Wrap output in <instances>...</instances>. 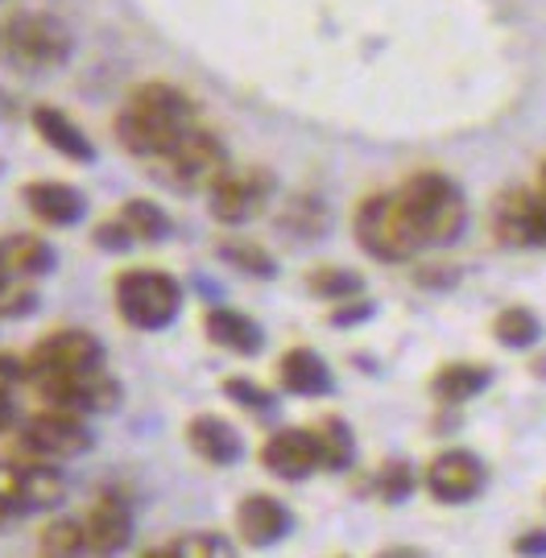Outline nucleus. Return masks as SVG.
<instances>
[{
    "instance_id": "obj_29",
    "label": "nucleus",
    "mask_w": 546,
    "mask_h": 558,
    "mask_svg": "<svg viewBox=\"0 0 546 558\" xmlns=\"http://www.w3.org/2000/svg\"><path fill=\"white\" fill-rule=\"evenodd\" d=\"M306 294L319 302H348L364 294V278L344 265H319L306 274Z\"/></svg>"
},
{
    "instance_id": "obj_1",
    "label": "nucleus",
    "mask_w": 546,
    "mask_h": 558,
    "mask_svg": "<svg viewBox=\"0 0 546 558\" xmlns=\"http://www.w3.org/2000/svg\"><path fill=\"white\" fill-rule=\"evenodd\" d=\"M191 124H199V108L186 92L170 87V83H142L121 104V112L112 120V133H117L124 154L154 161L162 158Z\"/></svg>"
},
{
    "instance_id": "obj_19",
    "label": "nucleus",
    "mask_w": 546,
    "mask_h": 558,
    "mask_svg": "<svg viewBox=\"0 0 546 558\" xmlns=\"http://www.w3.org/2000/svg\"><path fill=\"white\" fill-rule=\"evenodd\" d=\"M29 124H34V133L46 141V149L62 154L66 161H75V166H92V161H96V141L87 137L80 124L66 117L62 108H54V104H38V108L29 112Z\"/></svg>"
},
{
    "instance_id": "obj_34",
    "label": "nucleus",
    "mask_w": 546,
    "mask_h": 558,
    "mask_svg": "<svg viewBox=\"0 0 546 558\" xmlns=\"http://www.w3.org/2000/svg\"><path fill=\"white\" fill-rule=\"evenodd\" d=\"M92 244H96V248H104V253H129L137 240H133V232H129V223H124L121 216H112V220L96 223Z\"/></svg>"
},
{
    "instance_id": "obj_36",
    "label": "nucleus",
    "mask_w": 546,
    "mask_h": 558,
    "mask_svg": "<svg viewBox=\"0 0 546 558\" xmlns=\"http://www.w3.org/2000/svg\"><path fill=\"white\" fill-rule=\"evenodd\" d=\"M17 385H29V364L17 352H0V393H13Z\"/></svg>"
},
{
    "instance_id": "obj_6",
    "label": "nucleus",
    "mask_w": 546,
    "mask_h": 558,
    "mask_svg": "<svg viewBox=\"0 0 546 558\" xmlns=\"http://www.w3.org/2000/svg\"><path fill=\"white\" fill-rule=\"evenodd\" d=\"M75 41L66 34V25L46 13H13L0 21V59L17 71H59L71 62Z\"/></svg>"
},
{
    "instance_id": "obj_35",
    "label": "nucleus",
    "mask_w": 546,
    "mask_h": 558,
    "mask_svg": "<svg viewBox=\"0 0 546 558\" xmlns=\"http://www.w3.org/2000/svg\"><path fill=\"white\" fill-rule=\"evenodd\" d=\"M377 315V302H368L361 294V299H348V302H340L327 319H331V327H356V323H368Z\"/></svg>"
},
{
    "instance_id": "obj_18",
    "label": "nucleus",
    "mask_w": 546,
    "mask_h": 558,
    "mask_svg": "<svg viewBox=\"0 0 546 558\" xmlns=\"http://www.w3.org/2000/svg\"><path fill=\"white\" fill-rule=\"evenodd\" d=\"M203 336L211 339V348L232 352V356H262L265 352V327L253 315H244L236 306H207L203 315Z\"/></svg>"
},
{
    "instance_id": "obj_11",
    "label": "nucleus",
    "mask_w": 546,
    "mask_h": 558,
    "mask_svg": "<svg viewBox=\"0 0 546 558\" xmlns=\"http://www.w3.org/2000/svg\"><path fill=\"white\" fill-rule=\"evenodd\" d=\"M108 360V348L100 343V336L83 331V327H62V331H50L41 336L34 348H29V385L46 377H66V373H83V368H104Z\"/></svg>"
},
{
    "instance_id": "obj_39",
    "label": "nucleus",
    "mask_w": 546,
    "mask_h": 558,
    "mask_svg": "<svg viewBox=\"0 0 546 558\" xmlns=\"http://www.w3.org/2000/svg\"><path fill=\"white\" fill-rule=\"evenodd\" d=\"M17 518V513H13V509H9V505H4V500H0V525H9V521Z\"/></svg>"
},
{
    "instance_id": "obj_32",
    "label": "nucleus",
    "mask_w": 546,
    "mask_h": 558,
    "mask_svg": "<svg viewBox=\"0 0 546 558\" xmlns=\"http://www.w3.org/2000/svg\"><path fill=\"white\" fill-rule=\"evenodd\" d=\"M418 480L423 476H418L405 459H389V463H381V468L373 472V493H377L385 505H405V500L414 497Z\"/></svg>"
},
{
    "instance_id": "obj_3",
    "label": "nucleus",
    "mask_w": 546,
    "mask_h": 558,
    "mask_svg": "<svg viewBox=\"0 0 546 558\" xmlns=\"http://www.w3.org/2000/svg\"><path fill=\"white\" fill-rule=\"evenodd\" d=\"M398 195H402L405 211H410L426 248H444L451 240H460L468 223V199L464 186L456 179H447L439 170H423V174L405 179L398 186Z\"/></svg>"
},
{
    "instance_id": "obj_2",
    "label": "nucleus",
    "mask_w": 546,
    "mask_h": 558,
    "mask_svg": "<svg viewBox=\"0 0 546 558\" xmlns=\"http://www.w3.org/2000/svg\"><path fill=\"white\" fill-rule=\"evenodd\" d=\"M352 236L368 257L381 260V265H405L426 248L398 191H377V195L356 203Z\"/></svg>"
},
{
    "instance_id": "obj_20",
    "label": "nucleus",
    "mask_w": 546,
    "mask_h": 558,
    "mask_svg": "<svg viewBox=\"0 0 546 558\" xmlns=\"http://www.w3.org/2000/svg\"><path fill=\"white\" fill-rule=\"evenodd\" d=\"M278 385L290 398H331L336 393V377L327 368V360L315 348H290L278 360Z\"/></svg>"
},
{
    "instance_id": "obj_23",
    "label": "nucleus",
    "mask_w": 546,
    "mask_h": 558,
    "mask_svg": "<svg viewBox=\"0 0 546 558\" xmlns=\"http://www.w3.org/2000/svg\"><path fill=\"white\" fill-rule=\"evenodd\" d=\"M488 385H493V373L485 364H468V360H456V364H444L435 377H430V398L447 405V410H460L472 398H481Z\"/></svg>"
},
{
    "instance_id": "obj_9",
    "label": "nucleus",
    "mask_w": 546,
    "mask_h": 558,
    "mask_svg": "<svg viewBox=\"0 0 546 558\" xmlns=\"http://www.w3.org/2000/svg\"><path fill=\"white\" fill-rule=\"evenodd\" d=\"M62 497H66V480L50 459H0V500L17 518L46 513V509L62 505Z\"/></svg>"
},
{
    "instance_id": "obj_38",
    "label": "nucleus",
    "mask_w": 546,
    "mask_h": 558,
    "mask_svg": "<svg viewBox=\"0 0 546 558\" xmlns=\"http://www.w3.org/2000/svg\"><path fill=\"white\" fill-rule=\"evenodd\" d=\"M17 426V405H13V393H0V435Z\"/></svg>"
},
{
    "instance_id": "obj_27",
    "label": "nucleus",
    "mask_w": 546,
    "mask_h": 558,
    "mask_svg": "<svg viewBox=\"0 0 546 558\" xmlns=\"http://www.w3.org/2000/svg\"><path fill=\"white\" fill-rule=\"evenodd\" d=\"M117 216L129 223V232H133L137 244H166L170 232H174V220L166 216L162 203L154 199H124Z\"/></svg>"
},
{
    "instance_id": "obj_24",
    "label": "nucleus",
    "mask_w": 546,
    "mask_h": 558,
    "mask_svg": "<svg viewBox=\"0 0 546 558\" xmlns=\"http://www.w3.org/2000/svg\"><path fill=\"white\" fill-rule=\"evenodd\" d=\"M315 451H319V468L324 472H352L356 463V435L340 414H324V418L306 422Z\"/></svg>"
},
{
    "instance_id": "obj_25",
    "label": "nucleus",
    "mask_w": 546,
    "mask_h": 558,
    "mask_svg": "<svg viewBox=\"0 0 546 558\" xmlns=\"http://www.w3.org/2000/svg\"><path fill=\"white\" fill-rule=\"evenodd\" d=\"M216 257H220L232 274H244V278H253V281H274L282 274L278 257L265 248L262 240H248V236L216 240Z\"/></svg>"
},
{
    "instance_id": "obj_16",
    "label": "nucleus",
    "mask_w": 546,
    "mask_h": 558,
    "mask_svg": "<svg viewBox=\"0 0 546 558\" xmlns=\"http://www.w3.org/2000/svg\"><path fill=\"white\" fill-rule=\"evenodd\" d=\"M83 530H87V550H92V555H121V550L133 546L137 521H133L129 500L117 497V493H104V497H96V505L87 509Z\"/></svg>"
},
{
    "instance_id": "obj_13",
    "label": "nucleus",
    "mask_w": 546,
    "mask_h": 558,
    "mask_svg": "<svg viewBox=\"0 0 546 558\" xmlns=\"http://www.w3.org/2000/svg\"><path fill=\"white\" fill-rule=\"evenodd\" d=\"M493 232L506 248H546V191L513 186L493 203Z\"/></svg>"
},
{
    "instance_id": "obj_10",
    "label": "nucleus",
    "mask_w": 546,
    "mask_h": 558,
    "mask_svg": "<svg viewBox=\"0 0 546 558\" xmlns=\"http://www.w3.org/2000/svg\"><path fill=\"white\" fill-rule=\"evenodd\" d=\"M34 393L46 405H59L71 414H112L124 401V385L108 368H83V373H66V377H46L34 380Z\"/></svg>"
},
{
    "instance_id": "obj_42",
    "label": "nucleus",
    "mask_w": 546,
    "mask_h": 558,
    "mask_svg": "<svg viewBox=\"0 0 546 558\" xmlns=\"http://www.w3.org/2000/svg\"><path fill=\"white\" fill-rule=\"evenodd\" d=\"M0 269H4V265H0Z\"/></svg>"
},
{
    "instance_id": "obj_33",
    "label": "nucleus",
    "mask_w": 546,
    "mask_h": 558,
    "mask_svg": "<svg viewBox=\"0 0 546 558\" xmlns=\"http://www.w3.org/2000/svg\"><path fill=\"white\" fill-rule=\"evenodd\" d=\"M220 393L232 401V405L248 410V414H262V418H274V414H278V393H274V389H265L262 380H253V377L220 380Z\"/></svg>"
},
{
    "instance_id": "obj_28",
    "label": "nucleus",
    "mask_w": 546,
    "mask_h": 558,
    "mask_svg": "<svg viewBox=\"0 0 546 558\" xmlns=\"http://www.w3.org/2000/svg\"><path fill=\"white\" fill-rule=\"evenodd\" d=\"M493 336L509 352H530L538 339H543V319L530 311V306H506L497 319H493Z\"/></svg>"
},
{
    "instance_id": "obj_17",
    "label": "nucleus",
    "mask_w": 546,
    "mask_h": 558,
    "mask_svg": "<svg viewBox=\"0 0 546 558\" xmlns=\"http://www.w3.org/2000/svg\"><path fill=\"white\" fill-rule=\"evenodd\" d=\"M21 203L50 228H75L87 216V195H83L75 182L59 179H38L21 186Z\"/></svg>"
},
{
    "instance_id": "obj_7",
    "label": "nucleus",
    "mask_w": 546,
    "mask_h": 558,
    "mask_svg": "<svg viewBox=\"0 0 546 558\" xmlns=\"http://www.w3.org/2000/svg\"><path fill=\"white\" fill-rule=\"evenodd\" d=\"M17 447H21V456L62 463V459L87 456V451L96 447V435H92V426L83 422V414L46 405V410L29 414V418L17 426Z\"/></svg>"
},
{
    "instance_id": "obj_12",
    "label": "nucleus",
    "mask_w": 546,
    "mask_h": 558,
    "mask_svg": "<svg viewBox=\"0 0 546 558\" xmlns=\"http://www.w3.org/2000/svg\"><path fill=\"white\" fill-rule=\"evenodd\" d=\"M423 488L439 505H468V500L485 497L488 468L485 459L468 447H447L423 468Z\"/></svg>"
},
{
    "instance_id": "obj_5",
    "label": "nucleus",
    "mask_w": 546,
    "mask_h": 558,
    "mask_svg": "<svg viewBox=\"0 0 546 558\" xmlns=\"http://www.w3.org/2000/svg\"><path fill=\"white\" fill-rule=\"evenodd\" d=\"M112 302H117V315L133 331H166L182 315L186 290H182V281L174 274L142 265V269L117 274V281H112Z\"/></svg>"
},
{
    "instance_id": "obj_37",
    "label": "nucleus",
    "mask_w": 546,
    "mask_h": 558,
    "mask_svg": "<svg viewBox=\"0 0 546 558\" xmlns=\"http://www.w3.org/2000/svg\"><path fill=\"white\" fill-rule=\"evenodd\" d=\"M513 555H546V530H530L513 542Z\"/></svg>"
},
{
    "instance_id": "obj_22",
    "label": "nucleus",
    "mask_w": 546,
    "mask_h": 558,
    "mask_svg": "<svg viewBox=\"0 0 546 558\" xmlns=\"http://www.w3.org/2000/svg\"><path fill=\"white\" fill-rule=\"evenodd\" d=\"M0 265L13 274V278L38 281L46 274H54L59 265V253L50 240L34 236V232H13V236L0 240Z\"/></svg>"
},
{
    "instance_id": "obj_30",
    "label": "nucleus",
    "mask_w": 546,
    "mask_h": 558,
    "mask_svg": "<svg viewBox=\"0 0 546 558\" xmlns=\"http://www.w3.org/2000/svg\"><path fill=\"white\" fill-rule=\"evenodd\" d=\"M149 555L158 558H228L232 555V538L228 534H216V530H191V534H174V542L166 546H154Z\"/></svg>"
},
{
    "instance_id": "obj_21",
    "label": "nucleus",
    "mask_w": 546,
    "mask_h": 558,
    "mask_svg": "<svg viewBox=\"0 0 546 558\" xmlns=\"http://www.w3.org/2000/svg\"><path fill=\"white\" fill-rule=\"evenodd\" d=\"M186 447L211 468H232L244 456L241 430L228 418H220V414H195L186 422Z\"/></svg>"
},
{
    "instance_id": "obj_31",
    "label": "nucleus",
    "mask_w": 546,
    "mask_h": 558,
    "mask_svg": "<svg viewBox=\"0 0 546 558\" xmlns=\"http://www.w3.org/2000/svg\"><path fill=\"white\" fill-rule=\"evenodd\" d=\"M38 555L46 558H75V555H92L87 550V530H83L80 518H54L46 530L38 534Z\"/></svg>"
},
{
    "instance_id": "obj_8",
    "label": "nucleus",
    "mask_w": 546,
    "mask_h": 558,
    "mask_svg": "<svg viewBox=\"0 0 546 558\" xmlns=\"http://www.w3.org/2000/svg\"><path fill=\"white\" fill-rule=\"evenodd\" d=\"M278 191V174L265 166H228L220 182L207 191V211L216 223L241 228V223L257 220L269 199Z\"/></svg>"
},
{
    "instance_id": "obj_41",
    "label": "nucleus",
    "mask_w": 546,
    "mask_h": 558,
    "mask_svg": "<svg viewBox=\"0 0 546 558\" xmlns=\"http://www.w3.org/2000/svg\"><path fill=\"white\" fill-rule=\"evenodd\" d=\"M538 186L546 191V161H543V170H538Z\"/></svg>"
},
{
    "instance_id": "obj_15",
    "label": "nucleus",
    "mask_w": 546,
    "mask_h": 558,
    "mask_svg": "<svg viewBox=\"0 0 546 558\" xmlns=\"http://www.w3.org/2000/svg\"><path fill=\"white\" fill-rule=\"evenodd\" d=\"M294 530V513L286 509V500L269 497V493H248L236 505V538L248 550H269L278 546Z\"/></svg>"
},
{
    "instance_id": "obj_26",
    "label": "nucleus",
    "mask_w": 546,
    "mask_h": 558,
    "mask_svg": "<svg viewBox=\"0 0 546 558\" xmlns=\"http://www.w3.org/2000/svg\"><path fill=\"white\" fill-rule=\"evenodd\" d=\"M327 228H331V216H327V203L319 195H294L278 216V232H286L299 244H315Z\"/></svg>"
},
{
    "instance_id": "obj_14",
    "label": "nucleus",
    "mask_w": 546,
    "mask_h": 558,
    "mask_svg": "<svg viewBox=\"0 0 546 558\" xmlns=\"http://www.w3.org/2000/svg\"><path fill=\"white\" fill-rule=\"evenodd\" d=\"M262 468L269 476L286 480V484H303L311 480L319 468V451H315V439L306 426H286V430H274L269 439L262 442Z\"/></svg>"
},
{
    "instance_id": "obj_4",
    "label": "nucleus",
    "mask_w": 546,
    "mask_h": 558,
    "mask_svg": "<svg viewBox=\"0 0 546 558\" xmlns=\"http://www.w3.org/2000/svg\"><path fill=\"white\" fill-rule=\"evenodd\" d=\"M228 166H232L228 145L220 141V133H211V129H203V124H191V129L166 149L162 158L149 161L154 179L166 182V186L179 191V195H207V191L220 182V174Z\"/></svg>"
},
{
    "instance_id": "obj_40",
    "label": "nucleus",
    "mask_w": 546,
    "mask_h": 558,
    "mask_svg": "<svg viewBox=\"0 0 546 558\" xmlns=\"http://www.w3.org/2000/svg\"><path fill=\"white\" fill-rule=\"evenodd\" d=\"M534 377H543V380H546V356L538 360V364H534Z\"/></svg>"
}]
</instances>
